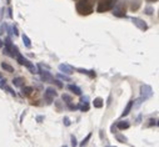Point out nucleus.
<instances>
[{
	"label": "nucleus",
	"instance_id": "nucleus-7",
	"mask_svg": "<svg viewBox=\"0 0 159 147\" xmlns=\"http://www.w3.org/2000/svg\"><path fill=\"white\" fill-rule=\"evenodd\" d=\"M59 70L60 71H63L65 74H73V67H70L69 65H65V64H62V65H59Z\"/></svg>",
	"mask_w": 159,
	"mask_h": 147
},
{
	"label": "nucleus",
	"instance_id": "nucleus-24",
	"mask_svg": "<svg viewBox=\"0 0 159 147\" xmlns=\"http://www.w3.org/2000/svg\"><path fill=\"white\" fill-rule=\"evenodd\" d=\"M54 82H55V84L58 85V87H63V84H62V82H60V81H59V80H57V81H54Z\"/></svg>",
	"mask_w": 159,
	"mask_h": 147
},
{
	"label": "nucleus",
	"instance_id": "nucleus-8",
	"mask_svg": "<svg viewBox=\"0 0 159 147\" xmlns=\"http://www.w3.org/2000/svg\"><path fill=\"white\" fill-rule=\"evenodd\" d=\"M133 21H134V24H135L136 26H139L142 30H147V25L143 23V20H140V19H138V18H134Z\"/></svg>",
	"mask_w": 159,
	"mask_h": 147
},
{
	"label": "nucleus",
	"instance_id": "nucleus-6",
	"mask_svg": "<svg viewBox=\"0 0 159 147\" xmlns=\"http://www.w3.org/2000/svg\"><path fill=\"white\" fill-rule=\"evenodd\" d=\"M142 95H143L144 99H148V97L152 96V89L149 86H143L142 87Z\"/></svg>",
	"mask_w": 159,
	"mask_h": 147
},
{
	"label": "nucleus",
	"instance_id": "nucleus-16",
	"mask_svg": "<svg viewBox=\"0 0 159 147\" xmlns=\"http://www.w3.org/2000/svg\"><path fill=\"white\" fill-rule=\"evenodd\" d=\"M94 106L98 107V108H100V107L103 106V100L99 99V97H98V99H95V100H94Z\"/></svg>",
	"mask_w": 159,
	"mask_h": 147
},
{
	"label": "nucleus",
	"instance_id": "nucleus-4",
	"mask_svg": "<svg viewBox=\"0 0 159 147\" xmlns=\"http://www.w3.org/2000/svg\"><path fill=\"white\" fill-rule=\"evenodd\" d=\"M13 50V45H11V41H10V39L8 37L6 40H5V49H4V54L5 55H9L10 56V52H11Z\"/></svg>",
	"mask_w": 159,
	"mask_h": 147
},
{
	"label": "nucleus",
	"instance_id": "nucleus-3",
	"mask_svg": "<svg viewBox=\"0 0 159 147\" xmlns=\"http://www.w3.org/2000/svg\"><path fill=\"white\" fill-rule=\"evenodd\" d=\"M55 96H57L55 90L51 89V87H48V89H46V92H45V99H46L49 102H51V101H53V97H55Z\"/></svg>",
	"mask_w": 159,
	"mask_h": 147
},
{
	"label": "nucleus",
	"instance_id": "nucleus-17",
	"mask_svg": "<svg viewBox=\"0 0 159 147\" xmlns=\"http://www.w3.org/2000/svg\"><path fill=\"white\" fill-rule=\"evenodd\" d=\"M21 82H23V79H21V77H16V79L13 80V84H14L15 86H20Z\"/></svg>",
	"mask_w": 159,
	"mask_h": 147
},
{
	"label": "nucleus",
	"instance_id": "nucleus-25",
	"mask_svg": "<svg viewBox=\"0 0 159 147\" xmlns=\"http://www.w3.org/2000/svg\"><path fill=\"white\" fill-rule=\"evenodd\" d=\"M64 121H65V125H67V126H69V125H70L69 118H68V117H65V118H64Z\"/></svg>",
	"mask_w": 159,
	"mask_h": 147
},
{
	"label": "nucleus",
	"instance_id": "nucleus-21",
	"mask_svg": "<svg viewBox=\"0 0 159 147\" xmlns=\"http://www.w3.org/2000/svg\"><path fill=\"white\" fill-rule=\"evenodd\" d=\"M58 77L63 79V80H65V81H70V77H68V76H65V75H62V74H58Z\"/></svg>",
	"mask_w": 159,
	"mask_h": 147
},
{
	"label": "nucleus",
	"instance_id": "nucleus-27",
	"mask_svg": "<svg viewBox=\"0 0 159 147\" xmlns=\"http://www.w3.org/2000/svg\"><path fill=\"white\" fill-rule=\"evenodd\" d=\"M3 45H4V42H3V41H1V40H0V47H1V46H3Z\"/></svg>",
	"mask_w": 159,
	"mask_h": 147
},
{
	"label": "nucleus",
	"instance_id": "nucleus-19",
	"mask_svg": "<svg viewBox=\"0 0 159 147\" xmlns=\"http://www.w3.org/2000/svg\"><path fill=\"white\" fill-rule=\"evenodd\" d=\"M0 87H3V89H5V90H6L8 92H10V94H11L13 96H15V91H14L13 89H10V87H9V86H3V85H1V86H0Z\"/></svg>",
	"mask_w": 159,
	"mask_h": 147
},
{
	"label": "nucleus",
	"instance_id": "nucleus-13",
	"mask_svg": "<svg viewBox=\"0 0 159 147\" xmlns=\"http://www.w3.org/2000/svg\"><path fill=\"white\" fill-rule=\"evenodd\" d=\"M128 127H129V123L127 121H122V122L118 123V128L119 130H124V128H128Z\"/></svg>",
	"mask_w": 159,
	"mask_h": 147
},
{
	"label": "nucleus",
	"instance_id": "nucleus-26",
	"mask_svg": "<svg viewBox=\"0 0 159 147\" xmlns=\"http://www.w3.org/2000/svg\"><path fill=\"white\" fill-rule=\"evenodd\" d=\"M152 125H157V121H155V120H150V126H152Z\"/></svg>",
	"mask_w": 159,
	"mask_h": 147
},
{
	"label": "nucleus",
	"instance_id": "nucleus-22",
	"mask_svg": "<svg viewBox=\"0 0 159 147\" xmlns=\"http://www.w3.org/2000/svg\"><path fill=\"white\" fill-rule=\"evenodd\" d=\"M31 91H33L31 87H24V89H23V92H25V94H30Z\"/></svg>",
	"mask_w": 159,
	"mask_h": 147
},
{
	"label": "nucleus",
	"instance_id": "nucleus-10",
	"mask_svg": "<svg viewBox=\"0 0 159 147\" xmlns=\"http://www.w3.org/2000/svg\"><path fill=\"white\" fill-rule=\"evenodd\" d=\"M39 72L41 74V79L44 81H49V80H51V75L49 74L48 71H41V70H39Z\"/></svg>",
	"mask_w": 159,
	"mask_h": 147
},
{
	"label": "nucleus",
	"instance_id": "nucleus-11",
	"mask_svg": "<svg viewBox=\"0 0 159 147\" xmlns=\"http://www.w3.org/2000/svg\"><path fill=\"white\" fill-rule=\"evenodd\" d=\"M131 106H133V101H130L128 105H127V107L124 108V111H123V113H122V116H123V117H124V116H127L128 113H129V111L131 110Z\"/></svg>",
	"mask_w": 159,
	"mask_h": 147
},
{
	"label": "nucleus",
	"instance_id": "nucleus-15",
	"mask_svg": "<svg viewBox=\"0 0 159 147\" xmlns=\"http://www.w3.org/2000/svg\"><path fill=\"white\" fill-rule=\"evenodd\" d=\"M23 41H24V44L26 47H30L31 46V42H30V39L26 35H23Z\"/></svg>",
	"mask_w": 159,
	"mask_h": 147
},
{
	"label": "nucleus",
	"instance_id": "nucleus-5",
	"mask_svg": "<svg viewBox=\"0 0 159 147\" xmlns=\"http://www.w3.org/2000/svg\"><path fill=\"white\" fill-rule=\"evenodd\" d=\"M113 5H114L113 1H107V4H102V5H99V8H98V11L102 13V11H105V10H109V9L113 6Z\"/></svg>",
	"mask_w": 159,
	"mask_h": 147
},
{
	"label": "nucleus",
	"instance_id": "nucleus-23",
	"mask_svg": "<svg viewBox=\"0 0 159 147\" xmlns=\"http://www.w3.org/2000/svg\"><path fill=\"white\" fill-rule=\"evenodd\" d=\"M72 145L75 147L76 146V140H75V137H74V136H73V137H72Z\"/></svg>",
	"mask_w": 159,
	"mask_h": 147
},
{
	"label": "nucleus",
	"instance_id": "nucleus-9",
	"mask_svg": "<svg viewBox=\"0 0 159 147\" xmlns=\"http://www.w3.org/2000/svg\"><path fill=\"white\" fill-rule=\"evenodd\" d=\"M68 89H69L70 91H73L75 95H81V90L78 87V86H75V85H69Z\"/></svg>",
	"mask_w": 159,
	"mask_h": 147
},
{
	"label": "nucleus",
	"instance_id": "nucleus-14",
	"mask_svg": "<svg viewBox=\"0 0 159 147\" xmlns=\"http://www.w3.org/2000/svg\"><path fill=\"white\" fill-rule=\"evenodd\" d=\"M1 67H3L4 70H6L8 72H13V71H14V69H13L11 66H10V65L5 64V62H3V64H1Z\"/></svg>",
	"mask_w": 159,
	"mask_h": 147
},
{
	"label": "nucleus",
	"instance_id": "nucleus-20",
	"mask_svg": "<svg viewBox=\"0 0 159 147\" xmlns=\"http://www.w3.org/2000/svg\"><path fill=\"white\" fill-rule=\"evenodd\" d=\"M63 100L67 101V103H69V102H72V97L69 95H63Z\"/></svg>",
	"mask_w": 159,
	"mask_h": 147
},
{
	"label": "nucleus",
	"instance_id": "nucleus-18",
	"mask_svg": "<svg viewBox=\"0 0 159 147\" xmlns=\"http://www.w3.org/2000/svg\"><path fill=\"white\" fill-rule=\"evenodd\" d=\"M90 137H91V133H89V135H88L86 136V137L83 140V141H81V143H80V146H85L86 143H88V141H89L90 140Z\"/></svg>",
	"mask_w": 159,
	"mask_h": 147
},
{
	"label": "nucleus",
	"instance_id": "nucleus-1",
	"mask_svg": "<svg viewBox=\"0 0 159 147\" xmlns=\"http://www.w3.org/2000/svg\"><path fill=\"white\" fill-rule=\"evenodd\" d=\"M16 60H18V62H19L20 65H25V66L28 67V69L30 70V71H31L33 74H34V72H36V69H35V66H34V65H33V64H30V61H29V60H26L25 57H23V56L20 55V54H18V55H16Z\"/></svg>",
	"mask_w": 159,
	"mask_h": 147
},
{
	"label": "nucleus",
	"instance_id": "nucleus-12",
	"mask_svg": "<svg viewBox=\"0 0 159 147\" xmlns=\"http://www.w3.org/2000/svg\"><path fill=\"white\" fill-rule=\"evenodd\" d=\"M79 72H81V74H85V75H89L90 77H94L95 76V72L94 71H88V70H85V69H76Z\"/></svg>",
	"mask_w": 159,
	"mask_h": 147
},
{
	"label": "nucleus",
	"instance_id": "nucleus-2",
	"mask_svg": "<svg viewBox=\"0 0 159 147\" xmlns=\"http://www.w3.org/2000/svg\"><path fill=\"white\" fill-rule=\"evenodd\" d=\"M78 10H79L81 14H89V13L91 11V8L88 5V3L80 1V3L78 4Z\"/></svg>",
	"mask_w": 159,
	"mask_h": 147
}]
</instances>
